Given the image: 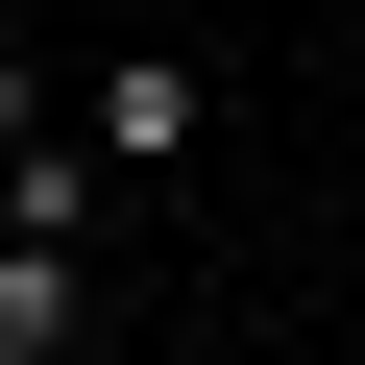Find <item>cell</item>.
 Returning <instances> with one entry per match:
<instances>
[{
	"mask_svg": "<svg viewBox=\"0 0 365 365\" xmlns=\"http://www.w3.org/2000/svg\"><path fill=\"white\" fill-rule=\"evenodd\" d=\"M73 122H98V170H195V122H220V73H195V49H122V73H98Z\"/></svg>",
	"mask_w": 365,
	"mask_h": 365,
	"instance_id": "obj_1",
	"label": "cell"
},
{
	"mask_svg": "<svg viewBox=\"0 0 365 365\" xmlns=\"http://www.w3.org/2000/svg\"><path fill=\"white\" fill-rule=\"evenodd\" d=\"M98 341V268L73 244H25V220H0V365H73Z\"/></svg>",
	"mask_w": 365,
	"mask_h": 365,
	"instance_id": "obj_2",
	"label": "cell"
},
{
	"mask_svg": "<svg viewBox=\"0 0 365 365\" xmlns=\"http://www.w3.org/2000/svg\"><path fill=\"white\" fill-rule=\"evenodd\" d=\"M25 122H49V73H25V49H0V146H25Z\"/></svg>",
	"mask_w": 365,
	"mask_h": 365,
	"instance_id": "obj_3",
	"label": "cell"
}]
</instances>
